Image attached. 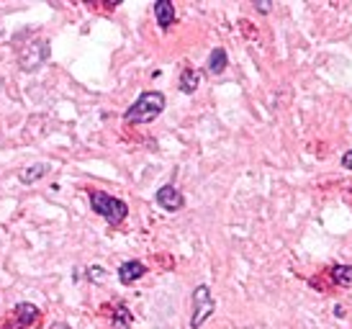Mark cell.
<instances>
[{
    "instance_id": "1",
    "label": "cell",
    "mask_w": 352,
    "mask_h": 329,
    "mask_svg": "<svg viewBox=\"0 0 352 329\" xmlns=\"http://www.w3.org/2000/svg\"><path fill=\"white\" fill-rule=\"evenodd\" d=\"M162 108H165V96L149 90L137 98V103L129 108L124 118H126V124H149L162 114Z\"/></svg>"
},
{
    "instance_id": "2",
    "label": "cell",
    "mask_w": 352,
    "mask_h": 329,
    "mask_svg": "<svg viewBox=\"0 0 352 329\" xmlns=\"http://www.w3.org/2000/svg\"><path fill=\"white\" fill-rule=\"evenodd\" d=\"M90 201H93V209L100 213V216H106L108 224H121L124 219H126V204L124 201H118V198H113V195L108 193H93L90 195Z\"/></svg>"
},
{
    "instance_id": "3",
    "label": "cell",
    "mask_w": 352,
    "mask_h": 329,
    "mask_svg": "<svg viewBox=\"0 0 352 329\" xmlns=\"http://www.w3.org/2000/svg\"><path fill=\"white\" fill-rule=\"evenodd\" d=\"M211 314H214L211 290H208V286H198V288L193 290V319H190V327L198 329Z\"/></svg>"
},
{
    "instance_id": "4",
    "label": "cell",
    "mask_w": 352,
    "mask_h": 329,
    "mask_svg": "<svg viewBox=\"0 0 352 329\" xmlns=\"http://www.w3.org/2000/svg\"><path fill=\"white\" fill-rule=\"evenodd\" d=\"M157 204L162 206L165 211H180L186 206V198H183V193L177 191L175 185H165V188L157 191Z\"/></svg>"
},
{
    "instance_id": "5",
    "label": "cell",
    "mask_w": 352,
    "mask_h": 329,
    "mask_svg": "<svg viewBox=\"0 0 352 329\" xmlns=\"http://www.w3.org/2000/svg\"><path fill=\"white\" fill-rule=\"evenodd\" d=\"M144 273H147L144 262L131 260V262H124V265L118 268V278H121V283H134V281H139Z\"/></svg>"
},
{
    "instance_id": "6",
    "label": "cell",
    "mask_w": 352,
    "mask_h": 329,
    "mask_svg": "<svg viewBox=\"0 0 352 329\" xmlns=\"http://www.w3.org/2000/svg\"><path fill=\"white\" fill-rule=\"evenodd\" d=\"M155 16H157V23H160L162 29H167V26L173 23V19H175V8H173V3L160 0V3L155 6Z\"/></svg>"
},
{
    "instance_id": "7",
    "label": "cell",
    "mask_w": 352,
    "mask_h": 329,
    "mask_svg": "<svg viewBox=\"0 0 352 329\" xmlns=\"http://www.w3.org/2000/svg\"><path fill=\"white\" fill-rule=\"evenodd\" d=\"M224 70H226V52L224 49H214L211 57H208V72H211V75H219V72H224Z\"/></svg>"
},
{
    "instance_id": "8",
    "label": "cell",
    "mask_w": 352,
    "mask_h": 329,
    "mask_svg": "<svg viewBox=\"0 0 352 329\" xmlns=\"http://www.w3.org/2000/svg\"><path fill=\"white\" fill-rule=\"evenodd\" d=\"M334 283H337V286H344V288H350L352 286V265H337V268H334Z\"/></svg>"
},
{
    "instance_id": "9",
    "label": "cell",
    "mask_w": 352,
    "mask_h": 329,
    "mask_svg": "<svg viewBox=\"0 0 352 329\" xmlns=\"http://www.w3.org/2000/svg\"><path fill=\"white\" fill-rule=\"evenodd\" d=\"M198 80H201V75H198L196 70H188V72H183L180 90H183V93H193V90L198 87Z\"/></svg>"
},
{
    "instance_id": "10",
    "label": "cell",
    "mask_w": 352,
    "mask_h": 329,
    "mask_svg": "<svg viewBox=\"0 0 352 329\" xmlns=\"http://www.w3.org/2000/svg\"><path fill=\"white\" fill-rule=\"evenodd\" d=\"M44 173H47V164H39V167H26V170H21V180L29 185V183H34L36 178H41Z\"/></svg>"
},
{
    "instance_id": "11",
    "label": "cell",
    "mask_w": 352,
    "mask_h": 329,
    "mask_svg": "<svg viewBox=\"0 0 352 329\" xmlns=\"http://www.w3.org/2000/svg\"><path fill=\"white\" fill-rule=\"evenodd\" d=\"M342 164H344V167H347V170H352V149H350V152H344V155H342Z\"/></svg>"
}]
</instances>
